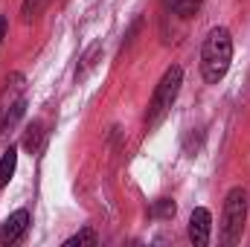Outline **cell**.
I'll list each match as a JSON object with an SVG mask.
<instances>
[{"label": "cell", "instance_id": "6da1fadb", "mask_svg": "<svg viewBox=\"0 0 250 247\" xmlns=\"http://www.w3.org/2000/svg\"><path fill=\"white\" fill-rule=\"evenodd\" d=\"M233 62V38L224 26H215L209 29V35L204 38V47H201V73H204V82L209 84H218Z\"/></svg>", "mask_w": 250, "mask_h": 247}, {"label": "cell", "instance_id": "7a4b0ae2", "mask_svg": "<svg viewBox=\"0 0 250 247\" xmlns=\"http://www.w3.org/2000/svg\"><path fill=\"white\" fill-rule=\"evenodd\" d=\"M181 84H184V70H181L178 64H172V67L163 73V79L157 82L154 96H151V102H148V111H146V125H148V128H157V125L163 123V117L169 114V108L175 105V99H178V93H181Z\"/></svg>", "mask_w": 250, "mask_h": 247}, {"label": "cell", "instance_id": "3957f363", "mask_svg": "<svg viewBox=\"0 0 250 247\" xmlns=\"http://www.w3.org/2000/svg\"><path fill=\"white\" fill-rule=\"evenodd\" d=\"M26 111V79L23 73H12L0 87V137L9 134Z\"/></svg>", "mask_w": 250, "mask_h": 247}, {"label": "cell", "instance_id": "277c9868", "mask_svg": "<svg viewBox=\"0 0 250 247\" xmlns=\"http://www.w3.org/2000/svg\"><path fill=\"white\" fill-rule=\"evenodd\" d=\"M248 212H250V198L242 186H233L227 192L224 201V221H221V242L224 245H236L242 242L245 224H248Z\"/></svg>", "mask_w": 250, "mask_h": 247}, {"label": "cell", "instance_id": "5b68a950", "mask_svg": "<svg viewBox=\"0 0 250 247\" xmlns=\"http://www.w3.org/2000/svg\"><path fill=\"white\" fill-rule=\"evenodd\" d=\"M29 230V209H18L12 212L3 224H0V245H18Z\"/></svg>", "mask_w": 250, "mask_h": 247}, {"label": "cell", "instance_id": "8992f818", "mask_svg": "<svg viewBox=\"0 0 250 247\" xmlns=\"http://www.w3.org/2000/svg\"><path fill=\"white\" fill-rule=\"evenodd\" d=\"M209 233H212V215H209V209H204V206L192 209V215H189V239H192V245L195 247L209 245Z\"/></svg>", "mask_w": 250, "mask_h": 247}, {"label": "cell", "instance_id": "52a82bcc", "mask_svg": "<svg viewBox=\"0 0 250 247\" xmlns=\"http://www.w3.org/2000/svg\"><path fill=\"white\" fill-rule=\"evenodd\" d=\"M44 140H47V131H44L41 123H32L26 128V134H23V145H26L29 154H41L44 151Z\"/></svg>", "mask_w": 250, "mask_h": 247}, {"label": "cell", "instance_id": "ba28073f", "mask_svg": "<svg viewBox=\"0 0 250 247\" xmlns=\"http://www.w3.org/2000/svg\"><path fill=\"white\" fill-rule=\"evenodd\" d=\"M15 169H18V148L9 145L3 151V157H0V189L9 186V181L15 178Z\"/></svg>", "mask_w": 250, "mask_h": 247}, {"label": "cell", "instance_id": "9c48e42d", "mask_svg": "<svg viewBox=\"0 0 250 247\" xmlns=\"http://www.w3.org/2000/svg\"><path fill=\"white\" fill-rule=\"evenodd\" d=\"M47 3H50V0H23V3H21V18H23L26 23L35 21V18L47 9Z\"/></svg>", "mask_w": 250, "mask_h": 247}, {"label": "cell", "instance_id": "30bf717a", "mask_svg": "<svg viewBox=\"0 0 250 247\" xmlns=\"http://www.w3.org/2000/svg\"><path fill=\"white\" fill-rule=\"evenodd\" d=\"M96 242H99V236H96L90 227H84V230H79L76 236H70V239L64 242V247H82V245H90V247H93Z\"/></svg>", "mask_w": 250, "mask_h": 247}, {"label": "cell", "instance_id": "8fae6325", "mask_svg": "<svg viewBox=\"0 0 250 247\" xmlns=\"http://www.w3.org/2000/svg\"><path fill=\"white\" fill-rule=\"evenodd\" d=\"M201 3H204V0H175L172 12H175V15H181V18H192V15L201 9Z\"/></svg>", "mask_w": 250, "mask_h": 247}, {"label": "cell", "instance_id": "7c38bea8", "mask_svg": "<svg viewBox=\"0 0 250 247\" xmlns=\"http://www.w3.org/2000/svg\"><path fill=\"white\" fill-rule=\"evenodd\" d=\"M96 56H99V44H93V47L84 53V59H82V70H76V79H84V76H87V70L96 64V62H93Z\"/></svg>", "mask_w": 250, "mask_h": 247}, {"label": "cell", "instance_id": "4fadbf2b", "mask_svg": "<svg viewBox=\"0 0 250 247\" xmlns=\"http://www.w3.org/2000/svg\"><path fill=\"white\" fill-rule=\"evenodd\" d=\"M151 215H157V218H172V215H175V204H172L169 198H160V201L154 204Z\"/></svg>", "mask_w": 250, "mask_h": 247}, {"label": "cell", "instance_id": "5bb4252c", "mask_svg": "<svg viewBox=\"0 0 250 247\" xmlns=\"http://www.w3.org/2000/svg\"><path fill=\"white\" fill-rule=\"evenodd\" d=\"M6 29H9V23H6V18L0 15V44H3V38H6Z\"/></svg>", "mask_w": 250, "mask_h": 247}]
</instances>
